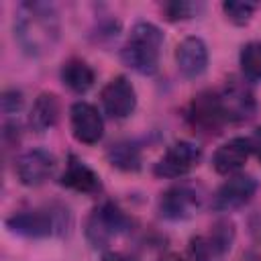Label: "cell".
<instances>
[{
    "label": "cell",
    "mask_w": 261,
    "mask_h": 261,
    "mask_svg": "<svg viewBox=\"0 0 261 261\" xmlns=\"http://www.w3.org/2000/svg\"><path fill=\"white\" fill-rule=\"evenodd\" d=\"M59 181H61V186H65L73 192H80V194H88V196H96L102 192L100 175L86 161H82L75 155L67 157V163H65V169H63Z\"/></svg>",
    "instance_id": "obj_14"
},
{
    "label": "cell",
    "mask_w": 261,
    "mask_h": 261,
    "mask_svg": "<svg viewBox=\"0 0 261 261\" xmlns=\"http://www.w3.org/2000/svg\"><path fill=\"white\" fill-rule=\"evenodd\" d=\"M202 198V190L194 184H175L161 194L157 210L167 220H186L200 210Z\"/></svg>",
    "instance_id": "obj_6"
},
{
    "label": "cell",
    "mask_w": 261,
    "mask_h": 261,
    "mask_svg": "<svg viewBox=\"0 0 261 261\" xmlns=\"http://www.w3.org/2000/svg\"><path fill=\"white\" fill-rule=\"evenodd\" d=\"M234 241V224L228 218L216 220L208 232L198 234L190 241L188 255L192 261H216L220 259Z\"/></svg>",
    "instance_id": "obj_5"
},
{
    "label": "cell",
    "mask_w": 261,
    "mask_h": 261,
    "mask_svg": "<svg viewBox=\"0 0 261 261\" xmlns=\"http://www.w3.org/2000/svg\"><path fill=\"white\" fill-rule=\"evenodd\" d=\"M69 122L73 137L84 145H96L104 135V120L90 102H75L69 110Z\"/></svg>",
    "instance_id": "obj_13"
},
{
    "label": "cell",
    "mask_w": 261,
    "mask_h": 261,
    "mask_svg": "<svg viewBox=\"0 0 261 261\" xmlns=\"http://www.w3.org/2000/svg\"><path fill=\"white\" fill-rule=\"evenodd\" d=\"M161 47H163L161 29L155 27L153 22L141 20L130 29V35H128L126 43L122 45L120 57H122L124 65H128L130 69H135L143 75H151L157 71Z\"/></svg>",
    "instance_id": "obj_2"
},
{
    "label": "cell",
    "mask_w": 261,
    "mask_h": 261,
    "mask_svg": "<svg viewBox=\"0 0 261 261\" xmlns=\"http://www.w3.org/2000/svg\"><path fill=\"white\" fill-rule=\"evenodd\" d=\"M133 230V218L114 202L98 204L86 220V239L92 247L104 249L114 239Z\"/></svg>",
    "instance_id": "obj_3"
},
{
    "label": "cell",
    "mask_w": 261,
    "mask_h": 261,
    "mask_svg": "<svg viewBox=\"0 0 261 261\" xmlns=\"http://www.w3.org/2000/svg\"><path fill=\"white\" fill-rule=\"evenodd\" d=\"M55 167H57V159L47 149H31L22 153L14 165L20 184L29 188L45 184L55 173Z\"/></svg>",
    "instance_id": "obj_10"
},
{
    "label": "cell",
    "mask_w": 261,
    "mask_h": 261,
    "mask_svg": "<svg viewBox=\"0 0 261 261\" xmlns=\"http://www.w3.org/2000/svg\"><path fill=\"white\" fill-rule=\"evenodd\" d=\"M6 226L10 232L27 237V239H45L55 232H61L63 226V210L55 212L51 208H31L18 210L6 218Z\"/></svg>",
    "instance_id": "obj_4"
},
{
    "label": "cell",
    "mask_w": 261,
    "mask_h": 261,
    "mask_svg": "<svg viewBox=\"0 0 261 261\" xmlns=\"http://www.w3.org/2000/svg\"><path fill=\"white\" fill-rule=\"evenodd\" d=\"M200 157H202V151L198 145H194L190 141H177L167 147V151L155 163L153 171L157 177H165V179L184 177L198 165Z\"/></svg>",
    "instance_id": "obj_9"
},
{
    "label": "cell",
    "mask_w": 261,
    "mask_h": 261,
    "mask_svg": "<svg viewBox=\"0 0 261 261\" xmlns=\"http://www.w3.org/2000/svg\"><path fill=\"white\" fill-rule=\"evenodd\" d=\"M102 261H139V259L133 257V255L120 253V251H108V253L102 257Z\"/></svg>",
    "instance_id": "obj_25"
},
{
    "label": "cell",
    "mask_w": 261,
    "mask_h": 261,
    "mask_svg": "<svg viewBox=\"0 0 261 261\" xmlns=\"http://www.w3.org/2000/svg\"><path fill=\"white\" fill-rule=\"evenodd\" d=\"M22 104H24V98H22V92H20V90L10 88V90H4V92H2L0 106H2V112H4L6 116L18 114V112L22 110Z\"/></svg>",
    "instance_id": "obj_23"
},
{
    "label": "cell",
    "mask_w": 261,
    "mask_h": 261,
    "mask_svg": "<svg viewBox=\"0 0 261 261\" xmlns=\"http://www.w3.org/2000/svg\"><path fill=\"white\" fill-rule=\"evenodd\" d=\"M96 73L84 59H67L61 67V82L75 94H84L94 86Z\"/></svg>",
    "instance_id": "obj_18"
},
{
    "label": "cell",
    "mask_w": 261,
    "mask_h": 261,
    "mask_svg": "<svg viewBox=\"0 0 261 261\" xmlns=\"http://www.w3.org/2000/svg\"><path fill=\"white\" fill-rule=\"evenodd\" d=\"M175 63L184 77L194 80L206 71L208 47L200 37H186L175 49Z\"/></svg>",
    "instance_id": "obj_15"
},
{
    "label": "cell",
    "mask_w": 261,
    "mask_h": 261,
    "mask_svg": "<svg viewBox=\"0 0 261 261\" xmlns=\"http://www.w3.org/2000/svg\"><path fill=\"white\" fill-rule=\"evenodd\" d=\"M239 261H261V255H259V253H247V255H243Z\"/></svg>",
    "instance_id": "obj_27"
},
{
    "label": "cell",
    "mask_w": 261,
    "mask_h": 261,
    "mask_svg": "<svg viewBox=\"0 0 261 261\" xmlns=\"http://www.w3.org/2000/svg\"><path fill=\"white\" fill-rule=\"evenodd\" d=\"M106 157L112 167L120 171H139L141 169V149L130 141H118L108 147Z\"/></svg>",
    "instance_id": "obj_19"
},
{
    "label": "cell",
    "mask_w": 261,
    "mask_h": 261,
    "mask_svg": "<svg viewBox=\"0 0 261 261\" xmlns=\"http://www.w3.org/2000/svg\"><path fill=\"white\" fill-rule=\"evenodd\" d=\"M239 61H241L243 75L247 80L261 82V41H251L243 45Z\"/></svg>",
    "instance_id": "obj_20"
},
{
    "label": "cell",
    "mask_w": 261,
    "mask_h": 261,
    "mask_svg": "<svg viewBox=\"0 0 261 261\" xmlns=\"http://www.w3.org/2000/svg\"><path fill=\"white\" fill-rule=\"evenodd\" d=\"M249 145H251V153L261 161V126L255 128V133L249 137Z\"/></svg>",
    "instance_id": "obj_24"
},
{
    "label": "cell",
    "mask_w": 261,
    "mask_h": 261,
    "mask_svg": "<svg viewBox=\"0 0 261 261\" xmlns=\"http://www.w3.org/2000/svg\"><path fill=\"white\" fill-rule=\"evenodd\" d=\"M104 112L112 118H126L135 112L137 108V92L133 88V84L124 77V75H116L112 77L100 94Z\"/></svg>",
    "instance_id": "obj_12"
},
{
    "label": "cell",
    "mask_w": 261,
    "mask_h": 261,
    "mask_svg": "<svg viewBox=\"0 0 261 261\" xmlns=\"http://www.w3.org/2000/svg\"><path fill=\"white\" fill-rule=\"evenodd\" d=\"M163 10V16L171 22L175 20H186V18H192L194 12H198V6L192 4V2H165L161 6Z\"/></svg>",
    "instance_id": "obj_22"
},
{
    "label": "cell",
    "mask_w": 261,
    "mask_h": 261,
    "mask_svg": "<svg viewBox=\"0 0 261 261\" xmlns=\"http://www.w3.org/2000/svg\"><path fill=\"white\" fill-rule=\"evenodd\" d=\"M222 12L226 14V18L239 27L247 24L255 12V4L251 2H224L222 4Z\"/></svg>",
    "instance_id": "obj_21"
},
{
    "label": "cell",
    "mask_w": 261,
    "mask_h": 261,
    "mask_svg": "<svg viewBox=\"0 0 261 261\" xmlns=\"http://www.w3.org/2000/svg\"><path fill=\"white\" fill-rule=\"evenodd\" d=\"M257 192V181L251 175L237 173L228 177L212 196V210L216 212H230L245 206Z\"/></svg>",
    "instance_id": "obj_11"
},
{
    "label": "cell",
    "mask_w": 261,
    "mask_h": 261,
    "mask_svg": "<svg viewBox=\"0 0 261 261\" xmlns=\"http://www.w3.org/2000/svg\"><path fill=\"white\" fill-rule=\"evenodd\" d=\"M251 155V145L249 139L245 137H234L220 145L214 155H212V165L220 175H237V171L243 169Z\"/></svg>",
    "instance_id": "obj_16"
},
{
    "label": "cell",
    "mask_w": 261,
    "mask_h": 261,
    "mask_svg": "<svg viewBox=\"0 0 261 261\" xmlns=\"http://www.w3.org/2000/svg\"><path fill=\"white\" fill-rule=\"evenodd\" d=\"M186 118H188L192 128H196L198 133H204V135H216L226 124V116L222 112V106H220L216 92L198 94L190 102Z\"/></svg>",
    "instance_id": "obj_8"
},
{
    "label": "cell",
    "mask_w": 261,
    "mask_h": 261,
    "mask_svg": "<svg viewBox=\"0 0 261 261\" xmlns=\"http://www.w3.org/2000/svg\"><path fill=\"white\" fill-rule=\"evenodd\" d=\"M216 94H218L222 112L226 116V122H243L255 114L257 102L245 80L228 77Z\"/></svg>",
    "instance_id": "obj_7"
},
{
    "label": "cell",
    "mask_w": 261,
    "mask_h": 261,
    "mask_svg": "<svg viewBox=\"0 0 261 261\" xmlns=\"http://www.w3.org/2000/svg\"><path fill=\"white\" fill-rule=\"evenodd\" d=\"M14 39L27 55L51 53L59 41L57 10L47 2H22L14 14Z\"/></svg>",
    "instance_id": "obj_1"
},
{
    "label": "cell",
    "mask_w": 261,
    "mask_h": 261,
    "mask_svg": "<svg viewBox=\"0 0 261 261\" xmlns=\"http://www.w3.org/2000/svg\"><path fill=\"white\" fill-rule=\"evenodd\" d=\"M161 261H192V259H190V255L186 253V255H167V257L161 259Z\"/></svg>",
    "instance_id": "obj_26"
},
{
    "label": "cell",
    "mask_w": 261,
    "mask_h": 261,
    "mask_svg": "<svg viewBox=\"0 0 261 261\" xmlns=\"http://www.w3.org/2000/svg\"><path fill=\"white\" fill-rule=\"evenodd\" d=\"M59 118V100L55 94L43 92L37 96V100L33 102L31 108V116H29V124L35 133H45L51 126H55Z\"/></svg>",
    "instance_id": "obj_17"
}]
</instances>
